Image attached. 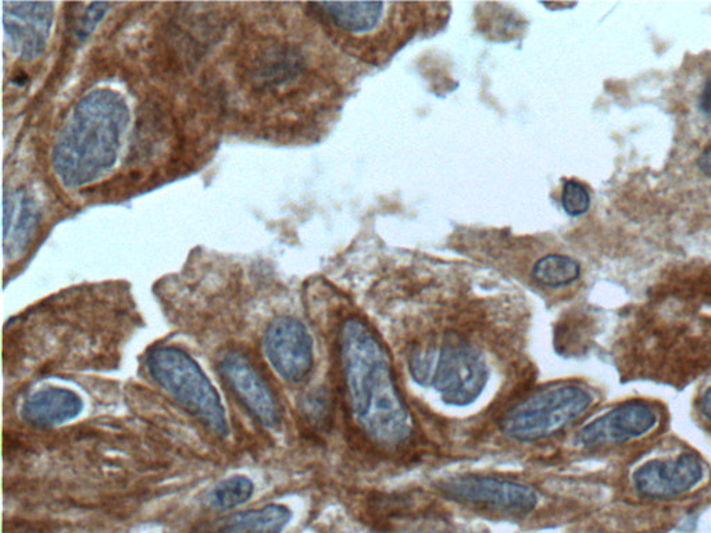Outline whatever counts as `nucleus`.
Returning <instances> with one entry per match:
<instances>
[{"instance_id": "ddd939ff", "label": "nucleus", "mask_w": 711, "mask_h": 533, "mask_svg": "<svg viewBox=\"0 0 711 533\" xmlns=\"http://www.w3.org/2000/svg\"><path fill=\"white\" fill-rule=\"evenodd\" d=\"M35 200L24 191L5 196L3 202V253L6 260L19 259L30 245L39 224Z\"/></svg>"}, {"instance_id": "1a4fd4ad", "label": "nucleus", "mask_w": 711, "mask_h": 533, "mask_svg": "<svg viewBox=\"0 0 711 533\" xmlns=\"http://www.w3.org/2000/svg\"><path fill=\"white\" fill-rule=\"evenodd\" d=\"M264 349L271 367L284 381L299 384L313 370V339L296 318L285 316L271 321L264 336Z\"/></svg>"}, {"instance_id": "9b49d317", "label": "nucleus", "mask_w": 711, "mask_h": 533, "mask_svg": "<svg viewBox=\"0 0 711 533\" xmlns=\"http://www.w3.org/2000/svg\"><path fill=\"white\" fill-rule=\"evenodd\" d=\"M220 372L239 402L263 427L280 424L281 411L277 397L266 379L244 353H225L220 360Z\"/></svg>"}, {"instance_id": "aec40b11", "label": "nucleus", "mask_w": 711, "mask_h": 533, "mask_svg": "<svg viewBox=\"0 0 711 533\" xmlns=\"http://www.w3.org/2000/svg\"><path fill=\"white\" fill-rule=\"evenodd\" d=\"M699 110L706 116H711V75L707 78L705 87L699 98Z\"/></svg>"}, {"instance_id": "20e7f679", "label": "nucleus", "mask_w": 711, "mask_h": 533, "mask_svg": "<svg viewBox=\"0 0 711 533\" xmlns=\"http://www.w3.org/2000/svg\"><path fill=\"white\" fill-rule=\"evenodd\" d=\"M319 19L344 41L345 50L370 63H380L412 38L417 9L412 3H314Z\"/></svg>"}, {"instance_id": "a211bd4d", "label": "nucleus", "mask_w": 711, "mask_h": 533, "mask_svg": "<svg viewBox=\"0 0 711 533\" xmlns=\"http://www.w3.org/2000/svg\"><path fill=\"white\" fill-rule=\"evenodd\" d=\"M562 206L568 216L578 217L587 213L591 206L587 188L578 181H567L563 188Z\"/></svg>"}, {"instance_id": "dca6fc26", "label": "nucleus", "mask_w": 711, "mask_h": 533, "mask_svg": "<svg viewBox=\"0 0 711 533\" xmlns=\"http://www.w3.org/2000/svg\"><path fill=\"white\" fill-rule=\"evenodd\" d=\"M580 275V264L563 255L543 256L532 267V278L545 288H560L573 284Z\"/></svg>"}, {"instance_id": "4468645a", "label": "nucleus", "mask_w": 711, "mask_h": 533, "mask_svg": "<svg viewBox=\"0 0 711 533\" xmlns=\"http://www.w3.org/2000/svg\"><path fill=\"white\" fill-rule=\"evenodd\" d=\"M84 402L78 393L64 388H45L28 396L21 418L35 428H52L80 416Z\"/></svg>"}, {"instance_id": "423d86ee", "label": "nucleus", "mask_w": 711, "mask_h": 533, "mask_svg": "<svg viewBox=\"0 0 711 533\" xmlns=\"http://www.w3.org/2000/svg\"><path fill=\"white\" fill-rule=\"evenodd\" d=\"M145 364L156 385L189 414L212 429L214 434H230L219 392L187 352L174 346H160L146 354Z\"/></svg>"}, {"instance_id": "f3484780", "label": "nucleus", "mask_w": 711, "mask_h": 533, "mask_svg": "<svg viewBox=\"0 0 711 533\" xmlns=\"http://www.w3.org/2000/svg\"><path fill=\"white\" fill-rule=\"evenodd\" d=\"M253 493L255 484L244 475H235L214 486L207 496V503L214 510L228 511L248 502Z\"/></svg>"}, {"instance_id": "f257e3e1", "label": "nucleus", "mask_w": 711, "mask_h": 533, "mask_svg": "<svg viewBox=\"0 0 711 533\" xmlns=\"http://www.w3.org/2000/svg\"><path fill=\"white\" fill-rule=\"evenodd\" d=\"M337 360L345 411L359 438L385 456L412 449L417 422L399 386L392 354L360 314L342 318Z\"/></svg>"}, {"instance_id": "39448f33", "label": "nucleus", "mask_w": 711, "mask_h": 533, "mask_svg": "<svg viewBox=\"0 0 711 533\" xmlns=\"http://www.w3.org/2000/svg\"><path fill=\"white\" fill-rule=\"evenodd\" d=\"M595 402L591 389L575 382L542 386L500 414L499 432L518 445L550 441L587 416Z\"/></svg>"}, {"instance_id": "4be33fe9", "label": "nucleus", "mask_w": 711, "mask_h": 533, "mask_svg": "<svg viewBox=\"0 0 711 533\" xmlns=\"http://www.w3.org/2000/svg\"><path fill=\"white\" fill-rule=\"evenodd\" d=\"M699 406L703 417H705L707 421L711 422V388L707 389V391L703 393L702 397H700Z\"/></svg>"}, {"instance_id": "6e6552de", "label": "nucleus", "mask_w": 711, "mask_h": 533, "mask_svg": "<svg viewBox=\"0 0 711 533\" xmlns=\"http://www.w3.org/2000/svg\"><path fill=\"white\" fill-rule=\"evenodd\" d=\"M659 421V411L652 403L628 400L584 425L578 432L577 445L584 449H602L637 441L650 434Z\"/></svg>"}, {"instance_id": "7ed1b4c3", "label": "nucleus", "mask_w": 711, "mask_h": 533, "mask_svg": "<svg viewBox=\"0 0 711 533\" xmlns=\"http://www.w3.org/2000/svg\"><path fill=\"white\" fill-rule=\"evenodd\" d=\"M406 367L418 386L434 392L450 407H470L478 402L491 379L488 357L480 343L456 329L410 345Z\"/></svg>"}, {"instance_id": "0eeeda50", "label": "nucleus", "mask_w": 711, "mask_h": 533, "mask_svg": "<svg viewBox=\"0 0 711 533\" xmlns=\"http://www.w3.org/2000/svg\"><path fill=\"white\" fill-rule=\"evenodd\" d=\"M439 492L449 502L473 511L523 518L538 509L539 493L532 486L513 479L463 475L443 479Z\"/></svg>"}, {"instance_id": "f8f14e48", "label": "nucleus", "mask_w": 711, "mask_h": 533, "mask_svg": "<svg viewBox=\"0 0 711 533\" xmlns=\"http://www.w3.org/2000/svg\"><path fill=\"white\" fill-rule=\"evenodd\" d=\"M55 5L50 2H5L3 23L10 48L23 60H34L45 52Z\"/></svg>"}, {"instance_id": "6ab92c4d", "label": "nucleus", "mask_w": 711, "mask_h": 533, "mask_svg": "<svg viewBox=\"0 0 711 533\" xmlns=\"http://www.w3.org/2000/svg\"><path fill=\"white\" fill-rule=\"evenodd\" d=\"M110 7H112L110 3H92V5H89L88 9L85 10L84 16L78 21L77 31H75L77 38L81 39V41L87 39L92 34V31L95 30L96 25L105 17Z\"/></svg>"}, {"instance_id": "412c9836", "label": "nucleus", "mask_w": 711, "mask_h": 533, "mask_svg": "<svg viewBox=\"0 0 711 533\" xmlns=\"http://www.w3.org/2000/svg\"><path fill=\"white\" fill-rule=\"evenodd\" d=\"M698 167L706 177L711 178V145L707 146L702 155L699 156Z\"/></svg>"}, {"instance_id": "2eb2a0df", "label": "nucleus", "mask_w": 711, "mask_h": 533, "mask_svg": "<svg viewBox=\"0 0 711 533\" xmlns=\"http://www.w3.org/2000/svg\"><path fill=\"white\" fill-rule=\"evenodd\" d=\"M291 520L292 513L287 506L269 504L214 521L203 533H281Z\"/></svg>"}, {"instance_id": "9d476101", "label": "nucleus", "mask_w": 711, "mask_h": 533, "mask_svg": "<svg viewBox=\"0 0 711 533\" xmlns=\"http://www.w3.org/2000/svg\"><path fill=\"white\" fill-rule=\"evenodd\" d=\"M705 475V465L696 454L682 453L641 465L632 475V484L646 499L671 500L687 495L700 485Z\"/></svg>"}, {"instance_id": "f03ea898", "label": "nucleus", "mask_w": 711, "mask_h": 533, "mask_svg": "<svg viewBox=\"0 0 711 533\" xmlns=\"http://www.w3.org/2000/svg\"><path fill=\"white\" fill-rule=\"evenodd\" d=\"M121 93L95 89L75 105L52 153L57 180L67 189L94 184L113 170L130 125Z\"/></svg>"}]
</instances>
